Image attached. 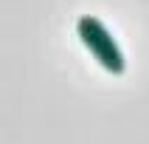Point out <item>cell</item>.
<instances>
[{"instance_id":"cell-1","label":"cell","mask_w":149,"mask_h":144,"mask_svg":"<svg viewBox=\"0 0 149 144\" xmlns=\"http://www.w3.org/2000/svg\"><path fill=\"white\" fill-rule=\"evenodd\" d=\"M76 34H79V40L84 42V48L96 57V62L104 71H110V74H124L127 71V59L121 54V48H118V42L113 40V34L107 31V25L101 23L99 17H93V14L79 17Z\"/></svg>"}]
</instances>
